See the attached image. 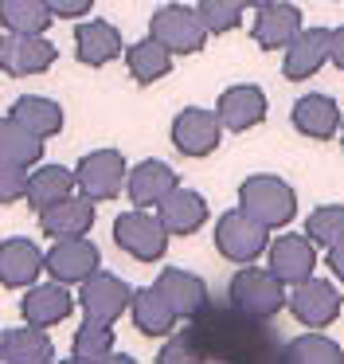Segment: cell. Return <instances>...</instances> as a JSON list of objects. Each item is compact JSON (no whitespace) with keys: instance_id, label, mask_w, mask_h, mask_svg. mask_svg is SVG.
Here are the masks:
<instances>
[{"instance_id":"cell-1","label":"cell","mask_w":344,"mask_h":364,"mask_svg":"<svg viewBox=\"0 0 344 364\" xmlns=\"http://www.w3.org/2000/svg\"><path fill=\"white\" fill-rule=\"evenodd\" d=\"M281 278L274 274L270 267H239L235 270V278L227 282V301H231V309L239 317H250V321H270V317L281 314V306H286V290H281Z\"/></svg>"},{"instance_id":"cell-2","label":"cell","mask_w":344,"mask_h":364,"mask_svg":"<svg viewBox=\"0 0 344 364\" xmlns=\"http://www.w3.org/2000/svg\"><path fill=\"white\" fill-rule=\"evenodd\" d=\"M239 208L274 231V228H286V223L297 215V192L289 188L281 176L258 173V176H247V181H242Z\"/></svg>"},{"instance_id":"cell-3","label":"cell","mask_w":344,"mask_h":364,"mask_svg":"<svg viewBox=\"0 0 344 364\" xmlns=\"http://www.w3.org/2000/svg\"><path fill=\"white\" fill-rule=\"evenodd\" d=\"M168 228L149 208H133V212H122L114 220V243L137 262H161L168 251Z\"/></svg>"},{"instance_id":"cell-4","label":"cell","mask_w":344,"mask_h":364,"mask_svg":"<svg viewBox=\"0 0 344 364\" xmlns=\"http://www.w3.org/2000/svg\"><path fill=\"white\" fill-rule=\"evenodd\" d=\"M266 247H270V228L258 223L254 215H247L242 208L219 215V223H215V251L223 255L227 262L247 267V262L258 259V255H266Z\"/></svg>"},{"instance_id":"cell-5","label":"cell","mask_w":344,"mask_h":364,"mask_svg":"<svg viewBox=\"0 0 344 364\" xmlns=\"http://www.w3.org/2000/svg\"><path fill=\"white\" fill-rule=\"evenodd\" d=\"M149 36L161 40L172 55H195V51L208 43V24H203L200 9H188V4H164L153 12L149 20Z\"/></svg>"},{"instance_id":"cell-6","label":"cell","mask_w":344,"mask_h":364,"mask_svg":"<svg viewBox=\"0 0 344 364\" xmlns=\"http://www.w3.org/2000/svg\"><path fill=\"white\" fill-rule=\"evenodd\" d=\"M219 137H223V122L215 110H203V106H188L172 118V145H176L180 157H211L219 149Z\"/></svg>"},{"instance_id":"cell-7","label":"cell","mask_w":344,"mask_h":364,"mask_svg":"<svg viewBox=\"0 0 344 364\" xmlns=\"http://www.w3.org/2000/svg\"><path fill=\"white\" fill-rule=\"evenodd\" d=\"M75 176H78V192L98 204V200H114L117 192L125 188L129 165H125V157L117 149H94L78 161Z\"/></svg>"},{"instance_id":"cell-8","label":"cell","mask_w":344,"mask_h":364,"mask_svg":"<svg viewBox=\"0 0 344 364\" xmlns=\"http://www.w3.org/2000/svg\"><path fill=\"white\" fill-rule=\"evenodd\" d=\"M102 255L98 247L90 243L86 235H70V239H51V251H47V274L59 278L67 286H82L86 278L98 270Z\"/></svg>"},{"instance_id":"cell-9","label":"cell","mask_w":344,"mask_h":364,"mask_svg":"<svg viewBox=\"0 0 344 364\" xmlns=\"http://www.w3.org/2000/svg\"><path fill=\"white\" fill-rule=\"evenodd\" d=\"M129 301H133V286L122 282L117 274H106V270H94L82 282V290H78L82 314L98 317V321H117V317L129 309Z\"/></svg>"},{"instance_id":"cell-10","label":"cell","mask_w":344,"mask_h":364,"mask_svg":"<svg viewBox=\"0 0 344 364\" xmlns=\"http://www.w3.org/2000/svg\"><path fill=\"white\" fill-rule=\"evenodd\" d=\"M55 63V43L43 36H20L4 32L0 36V71L4 75H43Z\"/></svg>"},{"instance_id":"cell-11","label":"cell","mask_w":344,"mask_h":364,"mask_svg":"<svg viewBox=\"0 0 344 364\" xmlns=\"http://www.w3.org/2000/svg\"><path fill=\"white\" fill-rule=\"evenodd\" d=\"M325 63H333V32H328V28H305V32L286 48L281 75H286L289 82H305Z\"/></svg>"},{"instance_id":"cell-12","label":"cell","mask_w":344,"mask_h":364,"mask_svg":"<svg viewBox=\"0 0 344 364\" xmlns=\"http://www.w3.org/2000/svg\"><path fill=\"white\" fill-rule=\"evenodd\" d=\"M266 267H270L286 286H297V282H305V278H313V270H317L313 239L309 235H278L266 247Z\"/></svg>"},{"instance_id":"cell-13","label":"cell","mask_w":344,"mask_h":364,"mask_svg":"<svg viewBox=\"0 0 344 364\" xmlns=\"http://www.w3.org/2000/svg\"><path fill=\"white\" fill-rule=\"evenodd\" d=\"M286 306L301 325L321 329V325L336 321V314H340V294H336V286L325 282V278H305V282L294 286Z\"/></svg>"},{"instance_id":"cell-14","label":"cell","mask_w":344,"mask_h":364,"mask_svg":"<svg viewBox=\"0 0 344 364\" xmlns=\"http://www.w3.org/2000/svg\"><path fill=\"white\" fill-rule=\"evenodd\" d=\"M215 114L223 122V129L242 134V129H254L266 122V95L254 82H239V87H227L215 102Z\"/></svg>"},{"instance_id":"cell-15","label":"cell","mask_w":344,"mask_h":364,"mask_svg":"<svg viewBox=\"0 0 344 364\" xmlns=\"http://www.w3.org/2000/svg\"><path fill=\"white\" fill-rule=\"evenodd\" d=\"M301 32H305V28H301V12H297L294 4H286V0H274V4L258 9L254 28H250V36H254V43L262 51L289 48Z\"/></svg>"},{"instance_id":"cell-16","label":"cell","mask_w":344,"mask_h":364,"mask_svg":"<svg viewBox=\"0 0 344 364\" xmlns=\"http://www.w3.org/2000/svg\"><path fill=\"white\" fill-rule=\"evenodd\" d=\"M70 309H75V298H70L67 282H59V278H51V282H43V286H31L20 301L23 321L39 325V329H51V325L67 321Z\"/></svg>"},{"instance_id":"cell-17","label":"cell","mask_w":344,"mask_h":364,"mask_svg":"<svg viewBox=\"0 0 344 364\" xmlns=\"http://www.w3.org/2000/svg\"><path fill=\"white\" fill-rule=\"evenodd\" d=\"M39 270H47V255L31 239H4L0 243V286H8V290L36 286Z\"/></svg>"},{"instance_id":"cell-18","label":"cell","mask_w":344,"mask_h":364,"mask_svg":"<svg viewBox=\"0 0 344 364\" xmlns=\"http://www.w3.org/2000/svg\"><path fill=\"white\" fill-rule=\"evenodd\" d=\"M94 228V200L90 196H67L59 204L39 212V231L47 239H70V235H86Z\"/></svg>"},{"instance_id":"cell-19","label":"cell","mask_w":344,"mask_h":364,"mask_svg":"<svg viewBox=\"0 0 344 364\" xmlns=\"http://www.w3.org/2000/svg\"><path fill=\"white\" fill-rule=\"evenodd\" d=\"M156 215L168 228V235H195V231L208 223V200L192 188H172L168 196L156 204Z\"/></svg>"},{"instance_id":"cell-20","label":"cell","mask_w":344,"mask_h":364,"mask_svg":"<svg viewBox=\"0 0 344 364\" xmlns=\"http://www.w3.org/2000/svg\"><path fill=\"white\" fill-rule=\"evenodd\" d=\"M156 290L164 294V301H168L172 309H176L180 321H188V317H200L203 309H208V286H203V278L188 274V270H161V278H156Z\"/></svg>"},{"instance_id":"cell-21","label":"cell","mask_w":344,"mask_h":364,"mask_svg":"<svg viewBox=\"0 0 344 364\" xmlns=\"http://www.w3.org/2000/svg\"><path fill=\"white\" fill-rule=\"evenodd\" d=\"M289 122H294L297 134L313 137V141H328V137H336V129L344 126L340 106H336L328 95H305V98H297Z\"/></svg>"},{"instance_id":"cell-22","label":"cell","mask_w":344,"mask_h":364,"mask_svg":"<svg viewBox=\"0 0 344 364\" xmlns=\"http://www.w3.org/2000/svg\"><path fill=\"white\" fill-rule=\"evenodd\" d=\"M176 168H168L164 161H141V165L129 168V181H125V192H129L133 208H156L172 188H176Z\"/></svg>"},{"instance_id":"cell-23","label":"cell","mask_w":344,"mask_h":364,"mask_svg":"<svg viewBox=\"0 0 344 364\" xmlns=\"http://www.w3.org/2000/svg\"><path fill=\"white\" fill-rule=\"evenodd\" d=\"M75 55L86 67H106L122 55V32L109 20H86L75 32Z\"/></svg>"},{"instance_id":"cell-24","label":"cell","mask_w":344,"mask_h":364,"mask_svg":"<svg viewBox=\"0 0 344 364\" xmlns=\"http://www.w3.org/2000/svg\"><path fill=\"white\" fill-rule=\"evenodd\" d=\"M129 314H133V325H137L141 337H168L176 329V309L164 301V294L156 286L149 290H133V301H129Z\"/></svg>"},{"instance_id":"cell-25","label":"cell","mask_w":344,"mask_h":364,"mask_svg":"<svg viewBox=\"0 0 344 364\" xmlns=\"http://www.w3.org/2000/svg\"><path fill=\"white\" fill-rule=\"evenodd\" d=\"M75 188H78V176L70 173V168H63V165H43V168H36V173L28 176V196H23V200H28L31 212H43V208L67 200Z\"/></svg>"},{"instance_id":"cell-26","label":"cell","mask_w":344,"mask_h":364,"mask_svg":"<svg viewBox=\"0 0 344 364\" xmlns=\"http://www.w3.org/2000/svg\"><path fill=\"white\" fill-rule=\"evenodd\" d=\"M43 141L47 137H39L36 129H28L23 122H16L12 114L8 118H0V161H12V165H39L43 161Z\"/></svg>"},{"instance_id":"cell-27","label":"cell","mask_w":344,"mask_h":364,"mask_svg":"<svg viewBox=\"0 0 344 364\" xmlns=\"http://www.w3.org/2000/svg\"><path fill=\"white\" fill-rule=\"evenodd\" d=\"M0 360H8V364H47V360H55V345H51V337H47V329L23 325V329L4 333Z\"/></svg>"},{"instance_id":"cell-28","label":"cell","mask_w":344,"mask_h":364,"mask_svg":"<svg viewBox=\"0 0 344 364\" xmlns=\"http://www.w3.org/2000/svg\"><path fill=\"white\" fill-rule=\"evenodd\" d=\"M125 67H129V75L141 87H149V82H161L164 75L172 71V51L164 48L161 40L145 36L141 43H133V48L125 51Z\"/></svg>"},{"instance_id":"cell-29","label":"cell","mask_w":344,"mask_h":364,"mask_svg":"<svg viewBox=\"0 0 344 364\" xmlns=\"http://www.w3.org/2000/svg\"><path fill=\"white\" fill-rule=\"evenodd\" d=\"M55 12L47 9V0H0V24L4 32L20 36H43L51 28Z\"/></svg>"},{"instance_id":"cell-30","label":"cell","mask_w":344,"mask_h":364,"mask_svg":"<svg viewBox=\"0 0 344 364\" xmlns=\"http://www.w3.org/2000/svg\"><path fill=\"white\" fill-rule=\"evenodd\" d=\"M114 321H98V317H86L78 325L75 341H70V356L78 364H98V360H114Z\"/></svg>"},{"instance_id":"cell-31","label":"cell","mask_w":344,"mask_h":364,"mask_svg":"<svg viewBox=\"0 0 344 364\" xmlns=\"http://www.w3.org/2000/svg\"><path fill=\"white\" fill-rule=\"evenodd\" d=\"M12 114L16 122H23L28 129H36L39 137H55L63 129V106L55 98H43V95H23L12 102Z\"/></svg>"},{"instance_id":"cell-32","label":"cell","mask_w":344,"mask_h":364,"mask_svg":"<svg viewBox=\"0 0 344 364\" xmlns=\"http://www.w3.org/2000/svg\"><path fill=\"white\" fill-rule=\"evenodd\" d=\"M281 356H286L289 364H340L344 360L340 345L328 341V337H321V333H305V337L289 341Z\"/></svg>"},{"instance_id":"cell-33","label":"cell","mask_w":344,"mask_h":364,"mask_svg":"<svg viewBox=\"0 0 344 364\" xmlns=\"http://www.w3.org/2000/svg\"><path fill=\"white\" fill-rule=\"evenodd\" d=\"M305 235L321 247H333L344 239V204H325L313 208L309 220H305Z\"/></svg>"},{"instance_id":"cell-34","label":"cell","mask_w":344,"mask_h":364,"mask_svg":"<svg viewBox=\"0 0 344 364\" xmlns=\"http://www.w3.org/2000/svg\"><path fill=\"white\" fill-rule=\"evenodd\" d=\"M195 9H200V16H203V24H208L211 36H227V32L239 28L247 4H242V0H200Z\"/></svg>"},{"instance_id":"cell-35","label":"cell","mask_w":344,"mask_h":364,"mask_svg":"<svg viewBox=\"0 0 344 364\" xmlns=\"http://www.w3.org/2000/svg\"><path fill=\"white\" fill-rule=\"evenodd\" d=\"M28 168L12 165V161H0V204H16V200L28 196Z\"/></svg>"},{"instance_id":"cell-36","label":"cell","mask_w":344,"mask_h":364,"mask_svg":"<svg viewBox=\"0 0 344 364\" xmlns=\"http://www.w3.org/2000/svg\"><path fill=\"white\" fill-rule=\"evenodd\" d=\"M47 9L55 12L59 20H78L94 9V0H47Z\"/></svg>"},{"instance_id":"cell-37","label":"cell","mask_w":344,"mask_h":364,"mask_svg":"<svg viewBox=\"0 0 344 364\" xmlns=\"http://www.w3.org/2000/svg\"><path fill=\"white\" fill-rule=\"evenodd\" d=\"M325 262H328V270L336 274V282H344V239L328 247V259H325Z\"/></svg>"},{"instance_id":"cell-38","label":"cell","mask_w":344,"mask_h":364,"mask_svg":"<svg viewBox=\"0 0 344 364\" xmlns=\"http://www.w3.org/2000/svg\"><path fill=\"white\" fill-rule=\"evenodd\" d=\"M333 63L344 71V28H336V32H333Z\"/></svg>"},{"instance_id":"cell-39","label":"cell","mask_w":344,"mask_h":364,"mask_svg":"<svg viewBox=\"0 0 344 364\" xmlns=\"http://www.w3.org/2000/svg\"><path fill=\"white\" fill-rule=\"evenodd\" d=\"M247 9H266V4H274V0H242Z\"/></svg>"},{"instance_id":"cell-40","label":"cell","mask_w":344,"mask_h":364,"mask_svg":"<svg viewBox=\"0 0 344 364\" xmlns=\"http://www.w3.org/2000/svg\"><path fill=\"white\" fill-rule=\"evenodd\" d=\"M340 145H344V126H340Z\"/></svg>"},{"instance_id":"cell-41","label":"cell","mask_w":344,"mask_h":364,"mask_svg":"<svg viewBox=\"0 0 344 364\" xmlns=\"http://www.w3.org/2000/svg\"><path fill=\"white\" fill-rule=\"evenodd\" d=\"M0 345H4V333H0Z\"/></svg>"}]
</instances>
